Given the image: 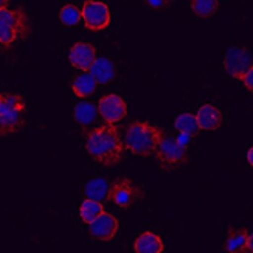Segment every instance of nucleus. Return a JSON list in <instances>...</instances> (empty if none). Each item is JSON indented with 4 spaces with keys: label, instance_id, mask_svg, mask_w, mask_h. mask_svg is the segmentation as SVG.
<instances>
[{
    "label": "nucleus",
    "instance_id": "f257e3e1",
    "mask_svg": "<svg viewBox=\"0 0 253 253\" xmlns=\"http://www.w3.org/2000/svg\"><path fill=\"white\" fill-rule=\"evenodd\" d=\"M86 149L96 162L105 167L120 163L125 151L118 127L113 123H106L89 132Z\"/></svg>",
    "mask_w": 253,
    "mask_h": 253
},
{
    "label": "nucleus",
    "instance_id": "f03ea898",
    "mask_svg": "<svg viewBox=\"0 0 253 253\" xmlns=\"http://www.w3.org/2000/svg\"><path fill=\"white\" fill-rule=\"evenodd\" d=\"M165 137L164 130L160 127L148 122H132L126 130V149L136 156L150 158Z\"/></svg>",
    "mask_w": 253,
    "mask_h": 253
},
{
    "label": "nucleus",
    "instance_id": "7ed1b4c3",
    "mask_svg": "<svg viewBox=\"0 0 253 253\" xmlns=\"http://www.w3.org/2000/svg\"><path fill=\"white\" fill-rule=\"evenodd\" d=\"M26 103L19 94H0V136L20 132L26 120Z\"/></svg>",
    "mask_w": 253,
    "mask_h": 253
},
{
    "label": "nucleus",
    "instance_id": "20e7f679",
    "mask_svg": "<svg viewBox=\"0 0 253 253\" xmlns=\"http://www.w3.org/2000/svg\"><path fill=\"white\" fill-rule=\"evenodd\" d=\"M28 16L22 8L0 9V44L9 47L29 32Z\"/></svg>",
    "mask_w": 253,
    "mask_h": 253
},
{
    "label": "nucleus",
    "instance_id": "39448f33",
    "mask_svg": "<svg viewBox=\"0 0 253 253\" xmlns=\"http://www.w3.org/2000/svg\"><path fill=\"white\" fill-rule=\"evenodd\" d=\"M154 154L160 166L165 171L177 169L189 162L187 149L174 138L165 136Z\"/></svg>",
    "mask_w": 253,
    "mask_h": 253
},
{
    "label": "nucleus",
    "instance_id": "423d86ee",
    "mask_svg": "<svg viewBox=\"0 0 253 253\" xmlns=\"http://www.w3.org/2000/svg\"><path fill=\"white\" fill-rule=\"evenodd\" d=\"M144 198V192L128 178H118L108 187L106 199L123 209Z\"/></svg>",
    "mask_w": 253,
    "mask_h": 253
},
{
    "label": "nucleus",
    "instance_id": "0eeeda50",
    "mask_svg": "<svg viewBox=\"0 0 253 253\" xmlns=\"http://www.w3.org/2000/svg\"><path fill=\"white\" fill-rule=\"evenodd\" d=\"M81 14L86 28L92 32L105 29L110 24L109 9L104 2L86 0L83 5Z\"/></svg>",
    "mask_w": 253,
    "mask_h": 253
},
{
    "label": "nucleus",
    "instance_id": "6e6552de",
    "mask_svg": "<svg viewBox=\"0 0 253 253\" xmlns=\"http://www.w3.org/2000/svg\"><path fill=\"white\" fill-rule=\"evenodd\" d=\"M224 65L229 75L240 81L248 71L253 68L252 54L247 48L232 47L226 53Z\"/></svg>",
    "mask_w": 253,
    "mask_h": 253
},
{
    "label": "nucleus",
    "instance_id": "1a4fd4ad",
    "mask_svg": "<svg viewBox=\"0 0 253 253\" xmlns=\"http://www.w3.org/2000/svg\"><path fill=\"white\" fill-rule=\"evenodd\" d=\"M98 111L108 123L120 121L127 114L125 101L116 94L103 96L98 103Z\"/></svg>",
    "mask_w": 253,
    "mask_h": 253
},
{
    "label": "nucleus",
    "instance_id": "9d476101",
    "mask_svg": "<svg viewBox=\"0 0 253 253\" xmlns=\"http://www.w3.org/2000/svg\"><path fill=\"white\" fill-rule=\"evenodd\" d=\"M119 229V222L112 214L104 212L89 224L92 238L103 242L112 240Z\"/></svg>",
    "mask_w": 253,
    "mask_h": 253
},
{
    "label": "nucleus",
    "instance_id": "9b49d317",
    "mask_svg": "<svg viewBox=\"0 0 253 253\" xmlns=\"http://www.w3.org/2000/svg\"><path fill=\"white\" fill-rule=\"evenodd\" d=\"M69 59L74 68L87 72L95 61V48L88 43H77L70 49Z\"/></svg>",
    "mask_w": 253,
    "mask_h": 253
},
{
    "label": "nucleus",
    "instance_id": "f8f14e48",
    "mask_svg": "<svg viewBox=\"0 0 253 253\" xmlns=\"http://www.w3.org/2000/svg\"><path fill=\"white\" fill-rule=\"evenodd\" d=\"M199 127L202 130L215 131L222 125L223 117L218 108L212 105H203L196 114Z\"/></svg>",
    "mask_w": 253,
    "mask_h": 253
},
{
    "label": "nucleus",
    "instance_id": "ddd939ff",
    "mask_svg": "<svg viewBox=\"0 0 253 253\" xmlns=\"http://www.w3.org/2000/svg\"><path fill=\"white\" fill-rule=\"evenodd\" d=\"M88 72L97 81V84H107L113 81L116 75L114 63L107 58L96 59Z\"/></svg>",
    "mask_w": 253,
    "mask_h": 253
},
{
    "label": "nucleus",
    "instance_id": "4468645a",
    "mask_svg": "<svg viewBox=\"0 0 253 253\" xmlns=\"http://www.w3.org/2000/svg\"><path fill=\"white\" fill-rule=\"evenodd\" d=\"M164 249L161 237L151 231L141 234L134 243V250L137 253H161Z\"/></svg>",
    "mask_w": 253,
    "mask_h": 253
},
{
    "label": "nucleus",
    "instance_id": "2eb2a0df",
    "mask_svg": "<svg viewBox=\"0 0 253 253\" xmlns=\"http://www.w3.org/2000/svg\"><path fill=\"white\" fill-rule=\"evenodd\" d=\"M249 235L250 233L246 228H230L224 250L231 253H246V242Z\"/></svg>",
    "mask_w": 253,
    "mask_h": 253
},
{
    "label": "nucleus",
    "instance_id": "dca6fc26",
    "mask_svg": "<svg viewBox=\"0 0 253 253\" xmlns=\"http://www.w3.org/2000/svg\"><path fill=\"white\" fill-rule=\"evenodd\" d=\"M97 83L90 74L77 76L72 84V90L77 97L86 98L94 94Z\"/></svg>",
    "mask_w": 253,
    "mask_h": 253
},
{
    "label": "nucleus",
    "instance_id": "f3484780",
    "mask_svg": "<svg viewBox=\"0 0 253 253\" xmlns=\"http://www.w3.org/2000/svg\"><path fill=\"white\" fill-rule=\"evenodd\" d=\"M104 207L97 200L86 199L80 207V216L81 220L86 224H90L104 213Z\"/></svg>",
    "mask_w": 253,
    "mask_h": 253
},
{
    "label": "nucleus",
    "instance_id": "a211bd4d",
    "mask_svg": "<svg viewBox=\"0 0 253 253\" xmlns=\"http://www.w3.org/2000/svg\"><path fill=\"white\" fill-rule=\"evenodd\" d=\"M174 126L177 130L185 136H196L200 130L196 116L190 113H184L178 116Z\"/></svg>",
    "mask_w": 253,
    "mask_h": 253
},
{
    "label": "nucleus",
    "instance_id": "6ab92c4d",
    "mask_svg": "<svg viewBox=\"0 0 253 253\" xmlns=\"http://www.w3.org/2000/svg\"><path fill=\"white\" fill-rule=\"evenodd\" d=\"M97 117V108L88 102H81L74 108V119L81 125H88Z\"/></svg>",
    "mask_w": 253,
    "mask_h": 253
},
{
    "label": "nucleus",
    "instance_id": "aec40b11",
    "mask_svg": "<svg viewBox=\"0 0 253 253\" xmlns=\"http://www.w3.org/2000/svg\"><path fill=\"white\" fill-rule=\"evenodd\" d=\"M219 2L217 0H192L191 8L195 14L201 18L213 16L217 11Z\"/></svg>",
    "mask_w": 253,
    "mask_h": 253
},
{
    "label": "nucleus",
    "instance_id": "412c9836",
    "mask_svg": "<svg viewBox=\"0 0 253 253\" xmlns=\"http://www.w3.org/2000/svg\"><path fill=\"white\" fill-rule=\"evenodd\" d=\"M108 185L106 180L103 178H96L91 180L85 186L84 192L86 196L92 200H102L108 193Z\"/></svg>",
    "mask_w": 253,
    "mask_h": 253
},
{
    "label": "nucleus",
    "instance_id": "4be33fe9",
    "mask_svg": "<svg viewBox=\"0 0 253 253\" xmlns=\"http://www.w3.org/2000/svg\"><path fill=\"white\" fill-rule=\"evenodd\" d=\"M82 14L77 6L68 4L63 6L59 13V18L64 25L74 26L81 20Z\"/></svg>",
    "mask_w": 253,
    "mask_h": 253
},
{
    "label": "nucleus",
    "instance_id": "5701e85b",
    "mask_svg": "<svg viewBox=\"0 0 253 253\" xmlns=\"http://www.w3.org/2000/svg\"><path fill=\"white\" fill-rule=\"evenodd\" d=\"M147 5L154 9H167L172 5L174 0H145Z\"/></svg>",
    "mask_w": 253,
    "mask_h": 253
},
{
    "label": "nucleus",
    "instance_id": "b1692460",
    "mask_svg": "<svg viewBox=\"0 0 253 253\" xmlns=\"http://www.w3.org/2000/svg\"><path fill=\"white\" fill-rule=\"evenodd\" d=\"M240 81L244 84V86L249 91L253 93V68L248 71L243 77L241 78Z\"/></svg>",
    "mask_w": 253,
    "mask_h": 253
},
{
    "label": "nucleus",
    "instance_id": "393cba45",
    "mask_svg": "<svg viewBox=\"0 0 253 253\" xmlns=\"http://www.w3.org/2000/svg\"><path fill=\"white\" fill-rule=\"evenodd\" d=\"M246 253H253V235L250 234L248 237L247 242H246Z\"/></svg>",
    "mask_w": 253,
    "mask_h": 253
},
{
    "label": "nucleus",
    "instance_id": "a878e982",
    "mask_svg": "<svg viewBox=\"0 0 253 253\" xmlns=\"http://www.w3.org/2000/svg\"><path fill=\"white\" fill-rule=\"evenodd\" d=\"M247 162L248 163L250 164V166L253 167V148L250 147L249 149V151L247 152Z\"/></svg>",
    "mask_w": 253,
    "mask_h": 253
},
{
    "label": "nucleus",
    "instance_id": "bb28decb",
    "mask_svg": "<svg viewBox=\"0 0 253 253\" xmlns=\"http://www.w3.org/2000/svg\"><path fill=\"white\" fill-rule=\"evenodd\" d=\"M10 0H0V9L7 8Z\"/></svg>",
    "mask_w": 253,
    "mask_h": 253
}]
</instances>
